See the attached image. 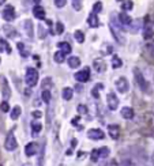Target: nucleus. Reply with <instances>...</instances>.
Listing matches in <instances>:
<instances>
[{"instance_id":"f257e3e1","label":"nucleus","mask_w":154,"mask_h":166,"mask_svg":"<svg viewBox=\"0 0 154 166\" xmlns=\"http://www.w3.org/2000/svg\"><path fill=\"white\" fill-rule=\"evenodd\" d=\"M25 82L29 87H34L38 82V71L34 68H27L26 75H25Z\"/></svg>"},{"instance_id":"f03ea898","label":"nucleus","mask_w":154,"mask_h":166,"mask_svg":"<svg viewBox=\"0 0 154 166\" xmlns=\"http://www.w3.org/2000/svg\"><path fill=\"white\" fill-rule=\"evenodd\" d=\"M134 76H135V80H136V83H138L139 89L143 90V91H147L149 85H147V82H146V79H145L143 74L140 72L139 68H134Z\"/></svg>"},{"instance_id":"7ed1b4c3","label":"nucleus","mask_w":154,"mask_h":166,"mask_svg":"<svg viewBox=\"0 0 154 166\" xmlns=\"http://www.w3.org/2000/svg\"><path fill=\"white\" fill-rule=\"evenodd\" d=\"M4 147H6L7 151H14L16 147H18V142H16V138L14 135V132H10L6 138V143H4Z\"/></svg>"},{"instance_id":"20e7f679","label":"nucleus","mask_w":154,"mask_h":166,"mask_svg":"<svg viewBox=\"0 0 154 166\" xmlns=\"http://www.w3.org/2000/svg\"><path fill=\"white\" fill-rule=\"evenodd\" d=\"M115 86H116V90H117L119 93H122V94L127 93V91L130 90V83H128V80H127V79H126V78H124V76L119 78V79L116 80Z\"/></svg>"},{"instance_id":"39448f33","label":"nucleus","mask_w":154,"mask_h":166,"mask_svg":"<svg viewBox=\"0 0 154 166\" xmlns=\"http://www.w3.org/2000/svg\"><path fill=\"white\" fill-rule=\"evenodd\" d=\"M106 103H108V108H109L111 110H116L119 106V98L117 95L115 93H109L106 97Z\"/></svg>"},{"instance_id":"423d86ee","label":"nucleus","mask_w":154,"mask_h":166,"mask_svg":"<svg viewBox=\"0 0 154 166\" xmlns=\"http://www.w3.org/2000/svg\"><path fill=\"white\" fill-rule=\"evenodd\" d=\"M109 27H111V33H112V36L115 37V40L117 41L120 45H124V44H126V37L122 34V31H120L117 27L112 26V25H109Z\"/></svg>"},{"instance_id":"0eeeda50","label":"nucleus","mask_w":154,"mask_h":166,"mask_svg":"<svg viewBox=\"0 0 154 166\" xmlns=\"http://www.w3.org/2000/svg\"><path fill=\"white\" fill-rule=\"evenodd\" d=\"M74 76H75V79H77L78 82L85 83V82H87V80L90 79V69L86 67V68H83L82 71H78Z\"/></svg>"},{"instance_id":"6e6552de","label":"nucleus","mask_w":154,"mask_h":166,"mask_svg":"<svg viewBox=\"0 0 154 166\" xmlns=\"http://www.w3.org/2000/svg\"><path fill=\"white\" fill-rule=\"evenodd\" d=\"M104 136H105V134H104L101 130H98V128H91V130H89V132H87V138L91 140L104 139Z\"/></svg>"},{"instance_id":"1a4fd4ad","label":"nucleus","mask_w":154,"mask_h":166,"mask_svg":"<svg viewBox=\"0 0 154 166\" xmlns=\"http://www.w3.org/2000/svg\"><path fill=\"white\" fill-rule=\"evenodd\" d=\"M3 18L7 20V22H11L15 18V8L12 6H6L3 10Z\"/></svg>"},{"instance_id":"9d476101","label":"nucleus","mask_w":154,"mask_h":166,"mask_svg":"<svg viewBox=\"0 0 154 166\" xmlns=\"http://www.w3.org/2000/svg\"><path fill=\"white\" fill-rule=\"evenodd\" d=\"M37 152H38V146H37V143L30 142V143L26 144V147H25V154L27 157H33V155H36Z\"/></svg>"},{"instance_id":"9b49d317","label":"nucleus","mask_w":154,"mask_h":166,"mask_svg":"<svg viewBox=\"0 0 154 166\" xmlns=\"http://www.w3.org/2000/svg\"><path fill=\"white\" fill-rule=\"evenodd\" d=\"M2 30H3L4 34H6L7 38H15L16 34H18V33H16V30L11 26V25H4V26L2 27Z\"/></svg>"},{"instance_id":"f8f14e48","label":"nucleus","mask_w":154,"mask_h":166,"mask_svg":"<svg viewBox=\"0 0 154 166\" xmlns=\"http://www.w3.org/2000/svg\"><path fill=\"white\" fill-rule=\"evenodd\" d=\"M108 134H109V136L112 139H119L120 136V128L119 125H116V124H112V125L108 127Z\"/></svg>"},{"instance_id":"ddd939ff","label":"nucleus","mask_w":154,"mask_h":166,"mask_svg":"<svg viewBox=\"0 0 154 166\" xmlns=\"http://www.w3.org/2000/svg\"><path fill=\"white\" fill-rule=\"evenodd\" d=\"M87 25H89L90 27H94V29L100 26V20H98V16L95 12L89 14V16H87Z\"/></svg>"},{"instance_id":"4468645a","label":"nucleus","mask_w":154,"mask_h":166,"mask_svg":"<svg viewBox=\"0 0 154 166\" xmlns=\"http://www.w3.org/2000/svg\"><path fill=\"white\" fill-rule=\"evenodd\" d=\"M143 26V20L142 19H135V20H131L130 23V31L131 33H138L140 29Z\"/></svg>"},{"instance_id":"2eb2a0df","label":"nucleus","mask_w":154,"mask_h":166,"mask_svg":"<svg viewBox=\"0 0 154 166\" xmlns=\"http://www.w3.org/2000/svg\"><path fill=\"white\" fill-rule=\"evenodd\" d=\"M23 31L26 33V36L29 37V38H33L34 33H33V23H31V20L26 19V20L23 22Z\"/></svg>"},{"instance_id":"dca6fc26","label":"nucleus","mask_w":154,"mask_h":166,"mask_svg":"<svg viewBox=\"0 0 154 166\" xmlns=\"http://www.w3.org/2000/svg\"><path fill=\"white\" fill-rule=\"evenodd\" d=\"M93 65H94V69L97 72H104V71H105V68H106V64H105V61H104L102 59H95Z\"/></svg>"},{"instance_id":"f3484780","label":"nucleus","mask_w":154,"mask_h":166,"mask_svg":"<svg viewBox=\"0 0 154 166\" xmlns=\"http://www.w3.org/2000/svg\"><path fill=\"white\" fill-rule=\"evenodd\" d=\"M122 116H123V119H126V120H132L134 119V110H132V108H130V106L122 108Z\"/></svg>"},{"instance_id":"a211bd4d","label":"nucleus","mask_w":154,"mask_h":166,"mask_svg":"<svg viewBox=\"0 0 154 166\" xmlns=\"http://www.w3.org/2000/svg\"><path fill=\"white\" fill-rule=\"evenodd\" d=\"M33 15L37 19H45V8H43L41 6H34V8H33Z\"/></svg>"},{"instance_id":"6ab92c4d","label":"nucleus","mask_w":154,"mask_h":166,"mask_svg":"<svg viewBox=\"0 0 154 166\" xmlns=\"http://www.w3.org/2000/svg\"><path fill=\"white\" fill-rule=\"evenodd\" d=\"M117 18H119V22L120 25H130L131 23V18H130V15L126 14V12H120V14L117 15Z\"/></svg>"},{"instance_id":"aec40b11","label":"nucleus","mask_w":154,"mask_h":166,"mask_svg":"<svg viewBox=\"0 0 154 166\" xmlns=\"http://www.w3.org/2000/svg\"><path fill=\"white\" fill-rule=\"evenodd\" d=\"M41 130H43V125H41V123L38 121H33L31 123V135L33 136H36V135H38Z\"/></svg>"},{"instance_id":"412c9836","label":"nucleus","mask_w":154,"mask_h":166,"mask_svg":"<svg viewBox=\"0 0 154 166\" xmlns=\"http://www.w3.org/2000/svg\"><path fill=\"white\" fill-rule=\"evenodd\" d=\"M68 65L71 68H78L79 65H81V59H79V57H77V56H71L68 59Z\"/></svg>"},{"instance_id":"4be33fe9","label":"nucleus","mask_w":154,"mask_h":166,"mask_svg":"<svg viewBox=\"0 0 154 166\" xmlns=\"http://www.w3.org/2000/svg\"><path fill=\"white\" fill-rule=\"evenodd\" d=\"M59 49L64 53V55H66V53H71V51H72L71 45H70L68 42H64V41H61V42H59Z\"/></svg>"},{"instance_id":"5701e85b","label":"nucleus","mask_w":154,"mask_h":166,"mask_svg":"<svg viewBox=\"0 0 154 166\" xmlns=\"http://www.w3.org/2000/svg\"><path fill=\"white\" fill-rule=\"evenodd\" d=\"M72 94H74V91H72V89H70V87H64L63 91H61V95H63V98L66 101H70V99L72 98Z\"/></svg>"},{"instance_id":"b1692460","label":"nucleus","mask_w":154,"mask_h":166,"mask_svg":"<svg viewBox=\"0 0 154 166\" xmlns=\"http://www.w3.org/2000/svg\"><path fill=\"white\" fill-rule=\"evenodd\" d=\"M154 37V30L150 27V26H147V27H145L143 29V38L145 40H151Z\"/></svg>"},{"instance_id":"393cba45","label":"nucleus","mask_w":154,"mask_h":166,"mask_svg":"<svg viewBox=\"0 0 154 166\" xmlns=\"http://www.w3.org/2000/svg\"><path fill=\"white\" fill-rule=\"evenodd\" d=\"M53 59H55V61L56 63H59V64H61V63H64V60H66V55L61 51H57L55 55H53Z\"/></svg>"},{"instance_id":"a878e982","label":"nucleus","mask_w":154,"mask_h":166,"mask_svg":"<svg viewBox=\"0 0 154 166\" xmlns=\"http://www.w3.org/2000/svg\"><path fill=\"white\" fill-rule=\"evenodd\" d=\"M0 52H7V53H11V48L10 45H8V42L6 40H2L0 38Z\"/></svg>"},{"instance_id":"bb28decb","label":"nucleus","mask_w":154,"mask_h":166,"mask_svg":"<svg viewBox=\"0 0 154 166\" xmlns=\"http://www.w3.org/2000/svg\"><path fill=\"white\" fill-rule=\"evenodd\" d=\"M123 65V60L120 59L119 56L113 55V57H112V67L113 68H120Z\"/></svg>"},{"instance_id":"cd10ccee","label":"nucleus","mask_w":154,"mask_h":166,"mask_svg":"<svg viewBox=\"0 0 154 166\" xmlns=\"http://www.w3.org/2000/svg\"><path fill=\"white\" fill-rule=\"evenodd\" d=\"M98 150V155H100V159H102V158H108L109 157V148L108 147H101V148H97Z\"/></svg>"},{"instance_id":"c85d7f7f","label":"nucleus","mask_w":154,"mask_h":166,"mask_svg":"<svg viewBox=\"0 0 154 166\" xmlns=\"http://www.w3.org/2000/svg\"><path fill=\"white\" fill-rule=\"evenodd\" d=\"M20 112H22V110H20V106H18V105L14 106V108H12V110H11V119H12V120L19 119Z\"/></svg>"},{"instance_id":"c756f323","label":"nucleus","mask_w":154,"mask_h":166,"mask_svg":"<svg viewBox=\"0 0 154 166\" xmlns=\"http://www.w3.org/2000/svg\"><path fill=\"white\" fill-rule=\"evenodd\" d=\"M102 89H104V85H102V83H97L94 89L91 90V94H93V97H94V98H98V97H100V95H98V91H101Z\"/></svg>"},{"instance_id":"7c9ffc66","label":"nucleus","mask_w":154,"mask_h":166,"mask_svg":"<svg viewBox=\"0 0 154 166\" xmlns=\"http://www.w3.org/2000/svg\"><path fill=\"white\" fill-rule=\"evenodd\" d=\"M41 99H43L45 103L51 102V93H49V90H43V93H41Z\"/></svg>"},{"instance_id":"2f4dec72","label":"nucleus","mask_w":154,"mask_h":166,"mask_svg":"<svg viewBox=\"0 0 154 166\" xmlns=\"http://www.w3.org/2000/svg\"><path fill=\"white\" fill-rule=\"evenodd\" d=\"M74 38H75L79 44H82L83 41H85V34H83V31L77 30L75 33H74Z\"/></svg>"},{"instance_id":"473e14b6","label":"nucleus","mask_w":154,"mask_h":166,"mask_svg":"<svg viewBox=\"0 0 154 166\" xmlns=\"http://www.w3.org/2000/svg\"><path fill=\"white\" fill-rule=\"evenodd\" d=\"M101 52H102V55H111V53L113 52V47H112L111 44H104Z\"/></svg>"},{"instance_id":"72a5a7b5","label":"nucleus","mask_w":154,"mask_h":166,"mask_svg":"<svg viewBox=\"0 0 154 166\" xmlns=\"http://www.w3.org/2000/svg\"><path fill=\"white\" fill-rule=\"evenodd\" d=\"M122 8L124 11H131L132 8H134V3H132L131 0H126V2H123Z\"/></svg>"},{"instance_id":"f704fd0d","label":"nucleus","mask_w":154,"mask_h":166,"mask_svg":"<svg viewBox=\"0 0 154 166\" xmlns=\"http://www.w3.org/2000/svg\"><path fill=\"white\" fill-rule=\"evenodd\" d=\"M18 49L20 52V56H23V57L27 56V51H26V48H25V45L22 42H18Z\"/></svg>"},{"instance_id":"c9c22d12","label":"nucleus","mask_w":154,"mask_h":166,"mask_svg":"<svg viewBox=\"0 0 154 166\" xmlns=\"http://www.w3.org/2000/svg\"><path fill=\"white\" fill-rule=\"evenodd\" d=\"M146 51L149 52V55H150L151 57H154V41L153 42H149L146 45Z\"/></svg>"},{"instance_id":"e433bc0d","label":"nucleus","mask_w":154,"mask_h":166,"mask_svg":"<svg viewBox=\"0 0 154 166\" xmlns=\"http://www.w3.org/2000/svg\"><path fill=\"white\" fill-rule=\"evenodd\" d=\"M90 159L93 161V162H97V161L100 159V155H98V150H97V148L91 151V154H90Z\"/></svg>"},{"instance_id":"4c0bfd02","label":"nucleus","mask_w":154,"mask_h":166,"mask_svg":"<svg viewBox=\"0 0 154 166\" xmlns=\"http://www.w3.org/2000/svg\"><path fill=\"white\" fill-rule=\"evenodd\" d=\"M101 10H102V3L101 2H95L94 3V6H93V12H101Z\"/></svg>"},{"instance_id":"58836bf2","label":"nucleus","mask_w":154,"mask_h":166,"mask_svg":"<svg viewBox=\"0 0 154 166\" xmlns=\"http://www.w3.org/2000/svg\"><path fill=\"white\" fill-rule=\"evenodd\" d=\"M45 36H47V31L44 30V26H43V25H38V37L41 40H44Z\"/></svg>"},{"instance_id":"ea45409f","label":"nucleus","mask_w":154,"mask_h":166,"mask_svg":"<svg viewBox=\"0 0 154 166\" xmlns=\"http://www.w3.org/2000/svg\"><path fill=\"white\" fill-rule=\"evenodd\" d=\"M64 31V25L61 22H57L56 23V34H63Z\"/></svg>"},{"instance_id":"a19ab883","label":"nucleus","mask_w":154,"mask_h":166,"mask_svg":"<svg viewBox=\"0 0 154 166\" xmlns=\"http://www.w3.org/2000/svg\"><path fill=\"white\" fill-rule=\"evenodd\" d=\"M119 166H138V165L131 159H124V161H122V163H120Z\"/></svg>"},{"instance_id":"79ce46f5","label":"nucleus","mask_w":154,"mask_h":166,"mask_svg":"<svg viewBox=\"0 0 154 166\" xmlns=\"http://www.w3.org/2000/svg\"><path fill=\"white\" fill-rule=\"evenodd\" d=\"M3 82H4V98H8V97H10V89H8V85H7V80L6 79H3Z\"/></svg>"},{"instance_id":"37998d69","label":"nucleus","mask_w":154,"mask_h":166,"mask_svg":"<svg viewBox=\"0 0 154 166\" xmlns=\"http://www.w3.org/2000/svg\"><path fill=\"white\" fill-rule=\"evenodd\" d=\"M0 110H2V112H8V110H10V105H8L7 101L0 103Z\"/></svg>"},{"instance_id":"c03bdc74","label":"nucleus","mask_w":154,"mask_h":166,"mask_svg":"<svg viewBox=\"0 0 154 166\" xmlns=\"http://www.w3.org/2000/svg\"><path fill=\"white\" fill-rule=\"evenodd\" d=\"M72 7L75 8L77 11H79L82 8V2L81 0H72Z\"/></svg>"},{"instance_id":"a18cd8bd","label":"nucleus","mask_w":154,"mask_h":166,"mask_svg":"<svg viewBox=\"0 0 154 166\" xmlns=\"http://www.w3.org/2000/svg\"><path fill=\"white\" fill-rule=\"evenodd\" d=\"M66 4H67V0H55V6H56V7H59V8L64 7Z\"/></svg>"},{"instance_id":"49530a36","label":"nucleus","mask_w":154,"mask_h":166,"mask_svg":"<svg viewBox=\"0 0 154 166\" xmlns=\"http://www.w3.org/2000/svg\"><path fill=\"white\" fill-rule=\"evenodd\" d=\"M78 113L86 114V113H87V108H86L85 105H78Z\"/></svg>"},{"instance_id":"de8ad7c7","label":"nucleus","mask_w":154,"mask_h":166,"mask_svg":"<svg viewBox=\"0 0 154 166\" xmlns=\"http://www.w3.org/2000/svg\"><path fill=\"white\" fill-rule=\"evenodd\" d=\"M49 85H51V78H47V79H44L43 82V86H44V90H48Z\"/></svg>"},{"instance_id":"09e8293b","label":"nucleus","mask_w":154,"mask_h":166,"mask_svg":"<svg viewBox=\"0 0 154 166\" xmlns=\"http://www.w3.org/2000/svg\"><path fill=\"white\" fill-rule=\"evenodd\" d=\"M31 116H33L34 119H41V116H43V113H41L40 110H33V112H31Z\"/></svg>"},{"instance_id":"8fccbe9b","label":"nucleus","mask_w":154,"mask_h":166,"mask_svg":"<svg viewBox=\"0 0 154 166\" xmlns=\"http://www.w3.org/2000/svg\"><path fill=\"white\" fill-rule=\"evenodd\" d=\"M77 123H79V116H77V117H74V120H72V124L75 125Z\"/></svg>"},{"instance_id":"3c124183","label":"nucleus","mask_w":154,"mask_h":166,"mask_svg":"<svg viewBox=\"0 0 154 166\" xmlns=\"http://www.w3.org/2000/svg\"><path fill=\"white\" fill-rule=\"evenodd\" d=\"M34 3H37V6H38V4L41 3V0H34Z\"/></svg>"},{"instance_id":"603ef678","label":"nucleus","mask_w":154,"mask_h":166,"mask_svg":"<svg viewBox=\"0 0 154 166\" xmlns=\"http://www.w3.org/2000/svg\"><path fill=\"white\" fill-rule=\"evenodd\" d=\"M6 3V0H0V6H2V4H4Z\"/></svg>"},{"instance_id":"864d4df0","label":"nucleus","mask_w":154,"mask_h":166,"mask_svg":"<svg viewBox=\"0 0 154 166\" xmlns=\"http://www.w3.org/2000/svg\"><path fill=\"white\" fill-rule=\"evenodd\" d=\"M23 166H31V165H30V163H25Z\"/></svg>"},{"instance_id":"5fc2aeb1","label":"nucleus","mask_w":154,"mask_h":166,"mask_svg":"<svg viewBox=\"0 0 154 166\" xmlns=\"http://www.w3.org/2000/svg\"><path fill=\"white\" fill-rule=\"evenodd\" d=\"M153 163H154V155H153Z\"/></svg>"},{"instance_id":"6e6d98bb","label":"nucleus","mask_w":154,"mask_h":166,"mask_svg":"<svg viewBox=\"0 0 154 166\" xmlns=\"http://www.w3.org/2000/svg\"><path fill=\"white\" fill-rule=\"evenodd\" d=\"M153 125H154V119H153Z\"/></svg>"},{"instance_id":"4d7b16f0","label":"nucleus","mask_w":154,"mask_h":166,"mask_svg":"<svg viewBox=\"0 0 154 166\" xmlns=\"http://www.w3.org/2000/svg\"><path fill=\"white\" fill-rule=\"evenodd\" d=\"M117 2H122V0H117Z\"/></svg>"},{"instance_id":"13d9d810","label":"nucleus","mask_w":154,"mask_h":166,"mask_svg":"<svg viewBox=\"0 0 154 166\" xmlns=\"http://www.w3.org/2000/svg\"><path fill=\"white\" fill-rule=\"evenodd\" d=\"M0 61H2V60H0Z\"/></svg>"}]
</instances>
